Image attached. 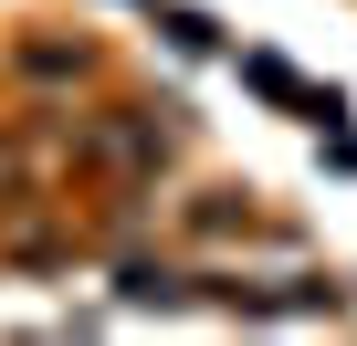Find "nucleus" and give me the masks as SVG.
<instances>
[{"label":"nucleus","mask_w":357,"mask_h":346,"mask_svg":"<svg viewBox=\"0 0 357 346\" xmlns=\"http://www.w3.org/2000/svg\"><path fill=\"white\" fill-rule=\"evenodd\" d=\"M84 157L105 168V179H158L168 136H158V116H95L84 126Z\"/></svg>","instance_id":"obj_1"}]
</instances>
